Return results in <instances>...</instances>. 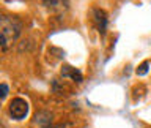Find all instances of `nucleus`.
I'll list each match as a JSON object with an SVG mask.
<instances>
[{
    "mask_svg": "<svg viewBox=\"0 0 151 128\" xmlns=\"http://www.w3.org/2000/svg\"><path fill=\"white\" fill-rule=\"evenodd\" d=\"M22 33V21L13 14H0V49L8 51Z\"/></svg>",
    "mask_w": 151,
    "mask_h": 128,
    "instance_id": "nucleus-1",
    "label": "nucleus"
},
{
    "mask_svg": "<svg viewBox=\"0 0 151 128\" xmlns=\"http://www.w3.org/2000/svg\"><path fill=\"white\" fill-rule=\"evenodd\" d=\"M27 114H28L27 100L17 97L9 103V116H11V119H14V120H22L24 117H27Z\"/></svg>",
    "mask_w": 151,
    "mask_h": 128,
    "instance_id": "nucleus-2",
    "label": "nucleus"
},
{
    "mask_svg": "<svg viewBox=\"0 0 151 128\" xmlns=\"http://www.w3.org/2000/svg\"><path fill=\"white\" fill-rule=\"evenodd\" d=\"M93 21H94V25H96L98 32L101 35H104L107 30V25H109V17H107L106 11L101 8H94L93 9Z\"/></svg>",
    "mask_w": 151,
    "mask_h": 128,
    "instance_id": "nucleus-3",
    "label": "nucleus"
},
{
    "mask_svg": "<svg viewBox=\"0 0 151 128\" xmlns=\"http://www.w3.org/2000/svg\"><path fill=\"white\" fill-rule=\"evenodd\" d=\"M61 76H63V78L73 79L74 82H77V84H80L83 81V74L80 73L79 70H76L74 66H71V65H63V68H61Z\"/></svg>",
    "mask_w": 151,
    "mask_h": 128,
    "instance_id": "nucleus-4",
    "label": "nucleus"
},
{
    "mask_svg": "<svg viewBox=\"0 0 151 128\" xmlns=\"http://www.w3.org/2000/svg\"><path fill=\"white\" fill-rule=\"evenodd\" d=\"M40 120L41 123V127L42 128H49L50 127V120H52V116L49 112H46V111H42L40 114H36V122Z\"/></svg>",
    "mask_w": 151,
    "mask_h": 128,
    "instance_id": "nucleus-5",
    "label": "nucleus"
},
{
    "mask_svg": "<svg viewBox=\"0 0 151 128\" xmlns=\"http://www.w3.org/2000/svg\"><path fill=\"white\" fill-rule=\"evenodd\" d=\"M42 3H44V7L50 8V9H57V8L66 7L68 0H42Z\"/></svg>",
    "mask_w": 151,
    "mask_h": 128,
    "instance_id": "nucleus-6",
    "label": "nucleus"
},
{
    "mask_svg": "<svg viewBox=\"0 0 151 128\" xmlns=\"http://www.w3.org/2000/svg\"><path fill=\"white\" fill-rule=\"evenodd\" d=\"M148 70H150V62L146 60V62H143V63H140V66L137 68V74H139V76H145L146 73H148Z\"/></svg>",
    "mask_w": 151,
    "mask_h": 128,
    "instance_id": "nucleus-7",
    "label": "nucleus"
},
{
    "mask_svg": "<svg viewBox=\"0 0 151 128\" xmlns=\"http://www.w3.org/2000/svg\"><path fill=\"white\" fill-rule=\"evenodd\" d=\"M8 92H9L8 85H6V84H3V82H0V100H5V98H6Z\"/></svg>",
    "mask_w": 151,
    "mask_h": 128,
    "instance_id": "nucleus-8",
    "label": "nucleus"
},
{
    "mask_svg": "<svg viewBox=\"0 0 151 128\" xmlns=\"http://www.w3.org/2000/svg\"><path fill=\"white\" fill-rule=\"evenodd\" d=\"M49 128H73V123H69V122H58V123L50 125Z\"/></svg>",
    "mask_w": 151,
    "mask_h": 128,
    "instance_id": "nucleus-9",
    "label": "nucleus"
}]
</instances>
